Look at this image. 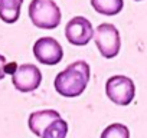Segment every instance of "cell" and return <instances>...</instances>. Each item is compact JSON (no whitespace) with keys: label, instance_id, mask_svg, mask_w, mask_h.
I'll return each instance as SVG.
<instances>
[{"label":"cell","instance_id":"1","mask_svg":"<svg viewBox=\"0 0 147 138\" xmlns=\"http://www.w3.org/2000/svg\"><path fill=\"white\" fill-rule=\"evenodd\" d=\"M91 68L85 60H77L61 71L53 81L55 91L65 98H77L88 86Z\"/></svg>","mask_w":147,"mask_h":138},{"label":"cell","instance_id":"2","mask_svg":"<svg viewBox=\"0 0 147 138\" xmlns=\"http://www.w3.org/2000/svg\"><path fill=\"white\" fill-rule=\"evenodd\" d=\"M29 17L39 29H55L61 23V9L55 0H32L29 5Z\"/></svg>","mask_w":147,"mask_h":138},{"label":"cell","instance_id":"3","mask_svg":"<svg viewBox=\"0 0 147 138\" xmlns=\"http://www.w3.org/2000/svg\"><path fill=\"white\" fill-rule=\"evenodd\" d=\"M94 40L100 53L105 59H113L120 53L121 38L118 29L111 23H101L94 32Z\"/></svg>","mask_w":147,"mask_h":138},{"label":"cell","instance_id":"4","mask_svg":"<svg viewBox=\"0 0 147 138\" xmlns=\"http://www.w3.org/2000/svg\"><path fill=\"white\" fill-rule=\"evenodd\" d=\"M105 92L110 101L115 105L127 107L133 102L136 96V85L131 78L124 75H114L107 79Z\"/></svg>","mask_w":147,"mask_h":138},{"label":"cell","instance_id":"5","mask_svg":"<svg viewBox=\"0 0 147 138\" xmlns=\"http://www.w3.org/2000/svg\"><path fill=\"white\" fill-rule=\"evenodd\" d=\"M42 72L36 65L23 63L18 66L15 74L12 75V84L19 92H33L40 86Z\"/></svg>","mask_w":147,"mask_h":138},{"label":"cell","instance_id":"6","mask_svg":"<svg viewBox=\"0 0 147 138\" xmlns=\"http://www.w3.org/2000/svg\"><path fill=\"white\" fill-rule=\"evenodd\" d=\"M33 55L39 63L52 66V65H58L62 60L63 49L56 39L51 36H45V38H39L35 42Z\"/></svg>","mask_w":147,"mask_h":138},{"label":"cell","instance_id":"7","mask_svg":"<svg viewBox=\"0 0 147 138\" xmlns=\"http://www.w3.org/2000/svg\"><path fill=\"white\" fill-rule=\"evenodd\" d=\"M94 27L91 22L84 16L72 17L65 27L66 40L74 46H85L94 38Z\"/></svg>","mask_w":147,"mask_h":138},{"label":"cell","instance_id":"8","mask_svg":"<svg viewBox=\"0 0 147 138\" xmlns=\"http://www.w3.org/2000/svg\"><path fill=\"white\" fill-rule=\"evenodd\" d=\"M61 118V114L55 109H42V111H35L29 115L28 119V125L29 129L36 135V137H42L43 131L48 128V125L51 122H53L55 119Z\"/></svg>","mask_w":147,"mask_h":138},{"label":"cell","instance_id":"9","mask_svg":"<svg viewBox=\"0 0 147 138\" xmlns=\"http://www.w3.org/2000/svg\"><path fill=\"white\" fill-rule=\"evenodd\" d=\"M23 0H0V20L7 25L16 23L20 16Z\"/></svg>","mask_w":147,"mask_h":138},{"label":"cell","instance_id":"10","mask_svg":"<svg viewBox=\"0 0 147 138\" xmlns=\"http://www.w3.org/2000/svg\"><path fill=\"white\" fill-rule=\"evenodd\" d=\"M95 12L105 16H115L124 7V0H91Z\"/></svg>","mask_w":147,"mask_h":138},{"label":"cell","instance_id":"11","mask_svg":"<svg viewBox=\"0 0 147 138\" xmlns=\"http://www.w3.org/2000/svg\"><path fill=\"white\" fill-rule=\"evenodd\" d=\"M68 134V122L63 118H58L48 125L40 138H66Z\"/></svg>","mask_w":147,"mask_h":138},{"label":"cell","instance_id":"12","mask_svg":"<svg viewBox=\"0 0 147 138\" xmlns=\"http://www.w3.org/2000/svg\"><path fill=\"white\" fill-rule=\"evenodd\" d=\"M100 138H130V129L124 124L114 122L105 127Z\"/></svg>","mask_w":147,"mask_h":138},{"label":"cell","instance_id":"13","mask_svg":"<svg viewBox=\"0 0 147 138\" xmlns=\"http://www.w3.org/2000/svg\"><path fill=\"white\" fill-rule=\"evenodd\" d=\"M6 65H7L6 58L3 55H0V81L6 76Z\"/></svg>","mask_w":147,"mask_h":138},{"label":"cell","instance_id":"14","mask_svg":"<svg viewBox=\"0 0 147 138\" xmlns=\"http://www.w3.org/2000/svg\"><path fill=\"white\" fill-rule=\"evenodd\" d=\"M16 69H18V65H16L15 62H10V63H7V65H6V75H7V74L13 75Z\"/></svg>","mask_w":147,"mask_h":138},{"label":"cell","instance_id":"15","mask_svg":"<svg viewBox=\"0 0 147 138\" xmlns=\"http://www.w3.org/2000/svg\"><path fill=\"white\" fill-rule=\"evenodd\" d=\"M136 2H141V0H136Z\"/></svg>","mask_w":147,"mask_h":138}]
</instances>
